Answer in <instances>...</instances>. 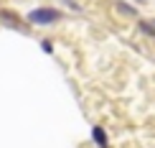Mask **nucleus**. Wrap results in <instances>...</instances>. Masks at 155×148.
Segmentation results:
<instances>
[{
  "mask_svg": "<svg viewBox=\"0 0 155 148\" xmlns=\"http://www.w3.org/2000/svg\"><path fill=\"white\" fill-rule=\"evenodd\" d=\"M0 18H3V23H5V26H10V28H21V31H23V26L18 23L21 18H18V15H13L10 10H3V13H0Z\"/></svg>",
  "mask_w": 155,
  "mask_h": 148,
  "instance_id": "nucleus-2",
  "label": "nucleus"
},
{
  "mask_svg": "<svg viewBox=\"0 0 155 148\" xmlns=\"http://www.w3.org/2000/svg\"><path fill=\"white\" fill-rule=\"evenodd\" d=\"M92 138H94L97 148H107V133L102 130L99 125H97V128H92Z\"/></svg>",
  "mask_w": 155,
  "mask_h": 148,
  "instance_id": "nucleus-3",
  "label": "nucleus"
},
{
  "mask_svg": "<svg viewBox=\"0 0 155 148\" xmlns=\"http://www.w3.org/2000/svg\"><path fill=\"white\" fill-rule=\"evenodd\" d=\"M41 49L46 51V54H51V51H54V43H51L48 38H46V41H41Z\"/></svg>",
  "mask_w": 155,
  "mask_h": 148,
  "instance_id": "nucleus-4",
  "label": "nucleus"
},
{
  "mask_svg": "<svg viewBox=\"0 0 155 148\" xmlns=\"http://www.w3.org/2000/svg\"><path fill=\"white\" fill-rule=\"evenodd\" d=\"M25 21L31 26H51V23L61 21V10H56V8H36V10H31L28 15H25Z\"/></svg>",
  "mask_w": 155,
  "mask_h": 148,
  "instance_id": "nucleus-1",
  "label": "nucleus"
}]
</instances>
